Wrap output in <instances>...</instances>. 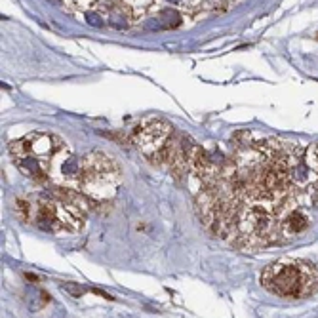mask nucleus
<instances>
[{
    "label": "nucleus",
    "mask_w": 318,
    "mask_h": 318,
    "mask_svg": "<svg viewBox=\"0 0 318 318\" xmlns=\"http://www.w3.org/2000/svg\"><path fill=\"white\" fill-rule=\"evenodd\" d=\"M18 166L21 168L23 174H27L29 177H33L36 181H46L48 177V168H46V162L35 157H19L16 159Z\"/></svg>",
    "instance_id": "0eeeda50"
},
{
    "label": "nucleus",
    "mask_w": 318,
    "mask_h": 318,
    "mask_svg": "<svg viewBox=\"0 0 318 318\" xmlns=\"http://www.w3.org/2000/svg\"><path fill=\"white\" fill-rule=\"evenodd\" d=\"M315 200L318 202V183L315 185Z\"/></svg>",
    "instance_id": "ddd939ff"
},
{
    "label": "nucleus",
    "mask_w": 318,
    "mask_h": 318,
    "mask_svg": "<svg viewBox=\"0 0 318 318\" xmlns=\"http://www.w3.org/2000/svg\"><path fill=\"white\" fill-rule=\"evenodd\" d=\"M172 137H174L172 124L166 120H159V118L143 122L134 134V141L139 147V151L155 164L164 162L166 149Z\"/></svg>",
    "instance_id": "20e7f679"
},
{
    "label": "nucleus",
    "mask_w": 318,
    "mask_h": 318,
    "mask_svg": "<svg viewBox=\"0 0 318 318\" xmlns=\"http://www.w3.org/2000/svg\"><path fill=\"white\" fill-rule=\"evenodd\" d=\"M80 168H82V164L74 157H67L63 160V164H61V174L67 179H74V177L80 176Z\"/></svg>",
    "instance_id": "1a4fd4ad"
},
{
    "label": "nucleus",
    "mask_w": 318,
    "mask_h": 318,
    "mask_svg": "<svg viewBox=\"0 0 318 318\" xmlns=\"http://www.w3.org/2000/svg\"><path fill=\"white\" fill-rule=\"evenodd\" d=\"M59 149H63L61 139H57L52 134H44V132H33L19 141L10 143V153L14 155V159L35 157L44 162H50Z\"/></svg>",
    "instance_id": "39448f33"
},
{
    "label": "nucleus",
    "mask_w": 318,
    "mask_h": 318,
    "mask_svg": "<svg viewBox=\"0 0 318 318\" xmlns=\"http://www.w3.org/2000/svg\"><path fill=\"white\" fill-rule=\"evenodd\" d=\"M168 2H183V0H168Z\"/></svg>",
    "instance_id": "4468645a"
},
{
    "label": "nucleus",
    "mask_w": 318,
    "mask_h": 318,
    "mask_svg": "<svg viewBox=\"0 0 318 318\" xmlns=\"http://www.w3.org/2000/svg\"><path fill=\"white\" fill-rule=\"evenodd\" d=\"M86 21H88L91 27H97V29L103 27V19H101L99 14H95V12H88V14H86Z\"/></svg>",
    "instance_id": "f8f14e48"
},
{
    "label": "nucleus",
    "mask_w": 318,
    "mask_h": 318,
    "mask_svg": "<svg viewBox=\"0 0 318 318\" xmlns=\"http://www.w3.org/2000/svg\"><path fill=\"white\" fill-rule=\"evenodd\" d=\"M61 288H63V290H65V292H69V294H71V295H74V297H80V295H82V294H84V292H86V290H84V288H82V286H80V284H72V282L63 284V286H61Z\"/></svg>",
    "instance_id": "9b49d317"
},
{
    "label": "nucleus",
    "mask_w": 318,
    "mask_h": 318,
    "mask_svg": "<svg viewBox=\"0 0 318 318\" xmlns=\"http://www.w3.org/2000/svg\"><path fill=\"white\" fill-rule=\"evenodd\" d=\"M82 200L72 191H57L40 195L33 202V223L48 232L78 230L84 223Z\"/></svg>",
    "instance_id": "f03ea898"
},
{
    "label": "nucleus",
    "mask_w": 318,
    "mask_h": 318,
    "mask_svg": "<svg viewBox=\"0 0 318 318\" xmlns=\"http://www.w3.org/2000/svg\"><path fill=\"white\" fill-rule=\"evenodd\" d=\"M305 164H307L313 172H317L318 174V143L317 145H311V147L307 149V153H305Z\"/></svg>",
    "instance_id": "9d476101"
},
{
    "label": "nucleus",
    "mask_w": 318,
    "mask_h": 318,
    "mask_svg": "<svg viewBox=\"0 0 318 318\" xmlns=\"http://www.w3.org/2000/svg\"><path fill=\"white\" fill-rule=\"evenodd\" d=\"M280 223H282V232L286 236H297V234L305 232V230L311 227L309 215L305 212H301V210L288 212V215L284 217Z\"/></svg>",
    "instance_id": "423d86ee"
},
{
    "label": "nucleus",
    "mask_w": 318,
    "mask_h": 318,
    "mask_svg": "<svg viewBox=\"0 0 318 318\" xmlns=\"http://www.w3.org/2000/svg\"><path fill=\"white\" fill-rule=\"evenodd\" d=\"M80 189L95 200H109L120 187L122 172L116 160L107 157L105 153L93 151L82 160L80 168Z\"/></svg>",
    "instance_id": "7ed1b4c3"
},
{
    "label": "nucleus",
    "mask_w": 318,
    "mask_h": 318,
    "mask_svg": "<svg viewBox=\"0 0 318 318\" xmlns=\"http://www.w3.org/2000/svg\"><path fill=\"white\" fill-rule=\"evenodd\" d=\"M261 286L269 294L282 299H305L318 292V269L301 261L284 257L261 273Z\"/></svg>",
    "instance_id": "f257e3e1"
},
{
    "label": "nucleus",
    "mask_w": 318,
    "mask_h": 318,
    "mask_svg": "<svg viewBox=\"0 0 318 318\" xmlns=\"http://www.w3.org/2000/svg\"><path fill=\"white\" fill-rule=\"evenodd\" d=\"M177 25H181L177 10H162L157 19L147 21V29H176Z\"/></svg>",
    "instance_id": "6e6552de"
}]
</instances>
